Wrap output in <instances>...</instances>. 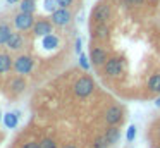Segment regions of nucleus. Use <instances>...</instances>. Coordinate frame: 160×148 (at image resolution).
Here are the masks:
<instances>
[{
  "mask_svg": "<svg viewBox=\"0 0 160 148\" xmlns=\"http://www.w3.org/2000/svg\"><path fill=\"white\" fill-rule=\"evenodd\" d=\"M121 119H122V110L119 109V107H110V109L107 110V114H105V120H107L110 126H115Z\"/></svg>",
  "mask_w": 160,
  "mask_h": 148,
  "instance_id": "obj_9",
  "label": "nucleus"
},
{
  "mask_svg": "<svg viewBox=\"0 0 160 148\" xmlns=\"http://www.w3.org/2000/svg\"><path fill=\"white\" fill-rule=\"evenodd\" d=\"M71 21V12L67 10V7H60V9H55L52 12V23L55 26H66Z\"/></svg>",
  "mask_w": 160,
  "mask_h": 148,
  "instance_id": "obj_6",
  "label": "nucleus"
},
{
  "mask_svg": "<svg viewBox=\"0 0 160 148\" xmlns=\"http://www.w3.org/2000/svg\"><path fill=\"white\" fill-rule=\"evenodd\" d=\"M11 34H12V31H11V26H9V24H5V23L0 24V45L7 43V40H9Z\"/></svg>",
  "mask_w": 160,
  "mask_h": 148,
  "instance_id": "obj_14",
  "label": "nucleus"
},
{
  "mask_svg": "<svg viewBox=\"0 0 160 148\" xmlns=\"http://www.w3.org/2000/svg\"><path fill=\"white\" fill-rule=\"evenodd\" d=\"M71 3H72V0H57V5L60 7H69Z\"/></svg>",
  "mask_w": 160,
  "mask_h": 148,
  "instance_id": "obj_25",
  "label": "nucleus"
},
{
  "mask_svg": "<svg viewBox=\"0 0 160 148\" xmlns=\"http://www.w3.org/2000/svg\"><path fill=\"white\" fill-rule=\"evenodd\" d=\"M126 2H128V3H134V5H136V3H141L143 0H126Z\"/></svg>",
  "mask_w": 160,
  "mask_h": 148,
  "instance_id": "obj_27",
  "label": "nucleus"
},
{
  "mask_svg": "<svg viewBox=\"0 0 160 148\" xmlns=\"http://www.w3.org/2000/svg\"><path fill=\"white\" fill-rule=\"evenodd\" d=\"M136 136V127L134 126H129L128 127V133H126V138H128V141H132Z\"/></svg>",
  "mask_w": 160,
  "mask_h": 148,
  "instance_id": "obj_22",
  "label": "nucleus"
},
{
  "mask_svg": "<svg viewBox=\"0 0 160 148\" xmlns=\"http://www.w3.org/2000/svg\"><path fill=\"white\" fill-rule=\"evenodd\" d=\"M55 3H57V0H45V9L53 12L55 10Z\"/></svg>",
  "mask_w": 160,
  "mask_h": 148,
  "instance_id": "obj_23",
  "label": "nucleus"
},
{
  "mask_svg": "<svg viewBox=\"0 0 160 148\" xmlns=\"http://www.w3.org/2000/svg\"><path fill=\"white\" fill-rule=\"evenodd\" d=\"M14 69L18 74H29L33 69V59L28 55H19L14 60Z\"/></svg>",
  "mask_w": 160,
  "mask_h": 148,
  "instance_id": "obj_3",
  "label": "nucleus"
},
{
  "mask_svg": "<svg viewBox=\"0 0 160 148\" xmlns=\"http://www.w3.org/2000/svg\"><path fill=\"white\" fill-rule=\"evenodd\" d=\"M122 67H124L122 59H119V57L107 59V62H105V74L107 76H119L122 72Z\"/></svg>",
  "mask_w": 160,
  "mask_h": 148,
  "instance_id": "obj_5",
  "label": "nucleus"
},
{
  "mask_svg": "<svg viewBox=\"0 0 160 148\" xmlns=\"http://www.w3.org/2000/svg\"><path fill=\"white\" fill-rule=\"evenodd\" d=\"M22 148H40V145L35 143V141H29V143H26Z\"/></svg>",
  "mask_w": 160,
  "mask_h": 148,
  "instance_id": "obj_26",
  "label": "nucleus"
},
{
  "mask_svg": "<svg viewBox=\"0 0 160 148\" xmlns=\"http://www.w3.org/2000/svg\"><path fill=\"white\" fill-rule=\"evenodd\" d=\"M148 88H150V91H153V93H160V74H155V76L150 78Z\"/></svg>",
  "mask_w": 160,
  "mask_h": 148,
  "instance_id": "obj_15",
  "label": "nucleus"
},
{
  "mask_svg": "<svg viewBox=\"0 0 160 148\" xmlns=\"http://www.w3.org/2000/svg\"><path fill=\"white\" fill-rule=\"evenodd\" d=\"M52 24L50 21L47 19H40L35 23V26H33V33L36 34V36H47V34L52 33Z\"/></svg>",
  "mask_w": 160,
  "mask_h": 148,
  "instance_id": "obj_7",
  "label": "nucleus"
},
{
  "mask_svg": "<svg viewBox=\"0 0 160 148\" xmlns=\"http://www.w3.org/2000/svg\"><path fill=\"white\" fill-rule=\"evenodd\" d=\"M5 45H7V48H11V50H19V48L22 47V36L19 33H12Z\"/></svg>",
  "mask_w": 160,
  "mask_h": 148,
  "instance_id": "obj_10",
  "label": "nucleus"
},
{
  "mask_svg": "<svg viewBox=\"0 0 160 148\" xmlns=\"http://www.w3.org/2000/svg\"><path fill=\"white\" fill-rule=\"evenodd\" d=\"M158 134H160V127H158Z\"/></svg>",
  "mask_w": 160,
  "mask_h": 148,
  "instance_id": "obj_32",
  "label": "nucleus"
},
{
  "mask_svg": "<svg viewBox=\"0 0 160 148\" xmlns=\"http://www.w3.org/2000/svg\"><path fill=\"white\" fill-rule=\"evenodd\" d=\"M57 43H59V40L55 36H52V34H47L45 41H43V45H47V47H55Z\"/></svg>",
  "mask_w": 160,
  "mask_h": 148,
  "instance_id": "obj_20",
  "label": "nucleus"
},
{
  "mask_svg": "<svg viewBox=\"0 0 160 148\" xmlns=\"http://www.w3.org/2000/svg\"><path fill=\"white\" fill-rule=\"evenodd\" d=\"M12 59L7 54H0V74H5L12 69Z\"/></svg>",
  "mask_w": 160,
  "mask_h": 148,
  "instance_id": "obj_12",
  "label": "nucleus"
},
{
  "mask_svg": "<svg viewBox=\"0 0 160 148\" xmlns=\"http://www.w3.org/2000/svg\"><path fill=\"white\" fill-rule=\"evenodd\" d=\"M79 64H81V67L83 69H90V62H88V59H86V55H81V59H79Z\"/></svg>",
  "mask_w": 160,
  "mask_h": 148,
  "instance_id": "obj_24",
  "label": "nucleus"
},
{
  "mask_svg": "<svg viewBox=\"0 0 160 148\" xmlns=\"http://www.w3.org/2000/svg\"><path fill=\"white\" fill-rule=\"evenodd\" d=\"M155 103H157V107H160V98H157V100H155Z\"/></svg>",
  "mask_w": 160,
  "mask_h": 148,
  "instance_id": "obj_30",
  "label": "nucleus"
},
{
  "mask_svg": "<svg viewBox=\"0 0 160 148\" xmlns=\"http://www.w3.org/2000/svg\"><path fill=\"white\" fill-rule=\"evenodd\" d=\"M108 145H110V143H108L107 136H100V138L95 140V148H107Z\"/></svg>",
  "mask_w": 160,
  "mask_h": 148,
  "instance_id": "obj_19",
  "label": "nucleus"
},
{
  "mask_svg": "<svg viewBox=\"0 0 160 148\" xmlns=\"http://www.w3.org/2000/svg\"><path fill=\"white\" fill-rule=\"evenodd\" d=\"M91 17H93V21L97 24L107 23V21L110 19V5H107V3H98V5L93 9Z\"/></svg>",
  "mask_w": 160,
  "mask_h": 148,
  "instance_id": "obj_4",
  "label": "nucleus"
},
{
  "mask_svg": "<svg viewBox=\"0 0 160 148\" xmlns=\"http://www.w3.org/2000/svg\"><path fill=\"white\" fill-rule=\"evenodd\" d=\"M62 148H76V146H74V145H64Z\"/></svg>",
  "mask_w": 160,
  "mask_h": 148,
  "instance_id": "obj_29",
  "label": "nucleus"
},
{
  "mask_svg": "<svg viewBox=\"0 0 160 148\" xmlns=\"http://www.w3.org/2000/svg\"><path fill=\"white\" fill-rule=\"evenodd\" d=\"M26 89V81L22 78H14L11 81V91L14 93V95H19V93H22Z\"/></svg>",
  "mask_w": 160,
  "mask_h": 148,
  "instance_id": "obj_13",
  "label": "nucleus"
},
{
  "mask_svg": "<svg viewBox=\"0 0 160 148\" xmlns=\"http://www.w3.org/2000/svg\"><path fill=\"white\" fill-rule=\"evenodd\" d=\"M93 88H95L93 79L88 78V76H83V78H79L76 81V84H74V93H76L78 96H81V98H84V96L91 95Z\"/></svg>",
  "mask_w": 160,
  "mask_h": 148,
  "instance_id": "obj_1",
  "label": "nucleus"
},
{
  "mask_svg": "<svg viewBox=\"0 0 160 148\" xmlns=\"http://www.w3.org/2000/svg\"><path fill=\"white\" fill-rule=\"evenodd\" d=\"M76 50H78V52H79V50H81V41H79V40H78V41H76Z\"/></svg>",
  "mask_w": 160,
  "mask_h": 148,
  "instance_id": "obj_28",
  "label": "nucleus"
},
{
  "mask_svg": "<svg viewBox=\"0 0 160 148\" xmlns=\"http://www.w3.org/2000/svg\"><path fill=\"white\" fill-rule=\"evenodd\" d=\"M4 122L7 127H16V124H18V115H16V114H7Z\"/></svg>",
  "mask_w": 160,
  "mask_h": 148,
  "instance_id": "obj_18",
  "label": "nucleus"
},
{
  "mask_svg": "<svg viewBox=\"0 0 160 148\" xmlns=\"http://www.w3.org/2000/svg\"><path fill=\"white\" fill-rule=\"evenodd\" d=\"M40 148H57V145H55V141L53 140H43L42 143H40Z\"/></svg>",
  "mask_w": 160,
  "mask_h": 148,
  "instance_id": "obj_21",
  "label": "nucleus"
},
{
  "mask_svg": "<svg viewBox=\"0 0 160 148\" xmlns=\"http://www.w3.org/2000/svg\"><path fill=\"white\" fill-rule=\"evenodd\" d=\"M105 136H107V140H108V143H117V140H119V136H121V133H119V129L115 126H112L110 129L107 131V134H105Z\"/></svg>",
  "mask_w": 160,
  "mask_h": 148,
  "instance_id": "obj_16",
  "label": "nucleus"
},
{
  "mask_svg": "<svg viewBox=\"0 0 160 148\" xmlns=\"http://www.w3.org/2000/svg\"><path fill=\"white\" fill-rule=\"evenodd\" d=\"M21 10L22 12L33 14V10H35V0H22L21 2Z\"/></svg>",
  "mask_w": 160,
  "mask_h": 148,
  "instance_id": "obj_17",
  "label": "nucleus"
},
{
  "mask_svg": "<svg viewBox=\"0 0 160 148\" xmlns=\"http://www.w3.org/2000/svg\"><path fill=\"white\" fill-rule=\"evenodd\" d=\"M14 24H16V28H18L19 31H26V29H29V28L35 26V17H33V14L22 12L21 10V12L14 17Z\"/></svg>",
  "mask_w": 160,
  "mask_h": 148,
  "instance_id": "obj_2",
  "label": "nucleus"
},
{
  "mask_svg": "<svg viewBox=\"0 0 160 148\" xmlns=\"http://www.w3.org/2000/svg\"><path fill=\"white\" fill-rule=\"evenodd\" d=\"M90 59H91V62H93V65H97V67L105 65V62H107V52H105L103 48H100V47L91 48Z\"/></svg>",
  "mask_w": 160,
  "mask_h": 148,
  "instance_id": "obj_8",
  "label": "nucleus"
},
{
  "mask_svg": "<svg viewBox=\"0 0 160 148\" xmlns=\"http://www.w3.org/2000/svg\"><path fill=\"white\" fill-rule=\"evenodd\" d=\"M9 3H14V2H18V0H7Z\"/></svg>",
  "mask_w": 160,
  "mask_h": 148,
  "instance_id": "obj_31",
  "label": "nucleus"
},
{
  "mask_svg": "<svg viewBox=\"0 0 160 148\" xmlns=\"http://www.w3.org/2000/svg\"><path fill=\"white\" fill-rule=\"evenodd\" d=\"M108 34H110V31H108V28H107V24H105V23H100V24H97V26L93 28V36L95 38L107 40Z\"/></svg>",
  "mask_w": 160,
  "mask_h": 148,
  "instance_id": "obj_11",
  "label": "nucleus"
}]
</instances>
